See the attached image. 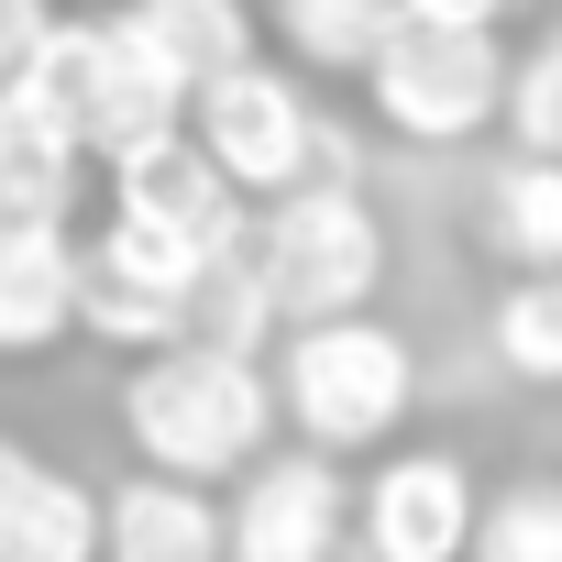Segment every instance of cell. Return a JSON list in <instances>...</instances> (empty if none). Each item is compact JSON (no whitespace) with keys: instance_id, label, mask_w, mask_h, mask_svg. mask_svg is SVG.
I'll return each instance as SVG.
<instances>
[{"instance_id":"44dd1931","label":"cell","mask_w":562,"mask_h":562,"mask_svg":"<svg viewBox=\"0 0 562 562\" xmlns=\"http://www.w3.org/2000/svg\"><path fill=\"white\" fill-rule=\"evenodd\" d=\"M496 122L518 133V155H562V23L529 56H507V111Z\"/></svg>"},{"instance_id":"ffe728a7","label":"cell","mask_w":562,"mask_h":562,"mask_svg":"<svg viewBox=\"0 0 562 562\" xmlns=\"http://www.w3.org/2000/svg\"><path fill=\"white\" fill-rule=\"evenodd\" d=\"M485 342H496L507 375L562 386V276H518V288L496 299V321H485Z\"/></svg>"},{"instance_id":"5bb4252c","label":"cell","mask_w":562,"mask_h":562,"mask_svg":"<svg viewBox=\"0 0 562 562\" xmlns=\"http://www.w3.org/2000/svg\"><path fill=\"white\" fill-rule=\"evenodd\" d=\"M122 23L144 34V56L199 100L221 67H243L254 56V12H243V0H122Z\"/></svg>"},{"instance_id":"6da1fadb","label":"cell","mask_w":562,"mask_h":562,"mask_svg":"<svg viewBox=\"0 0 562 562\" xmlns=\"http://www.w3.org/2000/svg\"><path fill=\"white\" fill-rule=\"evenodd\" d=\"M122 430H133L144 474H177V485L254 474L265 463V430H276V375L243 364V353H210V342H166V353L133 364Z\"/></svg>"},{"instance_id":"52a82bcc","label":"cell","mask_w":562,"mask_h":562,"mask_svg":"<svg viewBox=\"0 0 562 562\" xmlns=\"http://www.w3.org/2000/svg\"><path fill=\"white\" fill-rule=\"evenodd\" d=\"M353 551V485L331 452H265L243 496L221 507V562H342Z\"/></svg>"},{"instance_id":"e0dca14e","label":"cell","mask_w":562,"mask_h":562,"mask_svg":"<svg viewBox=\"0 0 562 562\" xmlns=\"http://www.w3.org/2000/svg\"><path fill=\"white\" fill-rule=\"evenodd\" d=\"M188 342H210V353H243V364H265V342H276V299H265V276H254V254H221L199 288H188Z\"/></svg>"},{"instance_id":"2e32d148","label":"cell","mask_w":562,"mask_h":562,"mask_svg":"<svg viewBox=\"0 0 562 562\" xmlns=\"http://www.w3.org/2000/svg\"><path fill=\"white\" fill-rule=\"evenodd\" d=\"M78 331L111 342V353H166V342H188V299L144 288V276H122L78 243Z\"/></svg>"},{"instance_id":"d6986e66","label":"cell","mask_w":562,"mask_h":562,"mask_svg":"<svg viewBox=\"0 0 562 562\" xmlns=\"http://www.w3.org/2000/svg\"><path fill=\"white\" fill-rule=\"evenodd\" d=\"M386 23H397V0H276L288 56L299 67H342V78H364V56L386 45Z\"/></svg>"},{"instance_id":"7402d4cb","label":"cell","mask_w":562,"mask_h":562,"mask_svg":"<svg viewBox=\"0 0 562 562\" xmlns=\"http://www.w3.org/2000/svg\"><path fill=\"white\" fill-rule=\"evenodd\" d=\"M45 23H56V0H0V78L45 45Z\"/></svg>"},{"instance_id":"3957f363","label":"cell","mask_w":562,"mask_h":562,"mask_svg":"<svg viewBox=\"0 0 562 562\" xmlns=\"http://www.w3.org/2000/svg\"><path fill=\"white\" fill-rule=\"evenodd\" d=\"M243 254H254V276H265V299H276L288 331L375 310V288H386V221H375L364 188H331V177L265 199V221L243 232Z\"/></svg>"},{"instance_id":"277c9868","label":"cell","mask_w":562,"mask_h":562,"mask_svg":"<svg viewBox=\"0 0 562 562\" xmlns=\"http://www.w3.org/2000/svg\"><path fill=\"white\" fill-rule=\"evenodd\" d=\"M34 100H56V122L78 133V155H133V144H155V133H177L188 122V89L144 56V34L111 12V23H45V45L12 67Z\"/></svg>"},{"instance_id":"30bf717a","label":"cell","mask_w":562,"mask_h":562,"mask_svg":"<svg viewBox=\"0 0 562 562\" xmlns=\"http://www.w3.org/2000/svg\"><path fill=\"white\" fill-rule=\"evenodd\" d=\"M0 562H100V485L0 430Z\"/></svg>"},{"instance_id":"7a4b0ae2","label":"cell","mask_w":562,"mask_h":562,"mask_svg":"<svg viewBox=\"0 0 562 562\" xmlns=\"http://www.w3.org/2000/svg\"><path fill=\"white\" fill-rule=\"evenodd\" d=\"M408 408H419V353H408V331H386L375 310L299 321L288 353H276V419H288L310 452H331V463L397 441Z\"/></svg>"},{"instance_id":"7c38bea8","label":"cell","mask_w":562,"mask_h":562,"mask_svg":"<svg viewBox=\"0 0 562 562\" xmlns=\"http://www.w3.org/2000/svg\"><path fill=\"white\" fill-rule=\"evenodd\" d=\"M100 562H221V507L210 485L133 474L100 496Z\"/></svg>"},{"instance_id":"ba28073f","label":"cell","mask_w":562,"mask_h":562,"mask_svg":"<svg viewBox=\"0 0 562 562\" xmlns=\"http://www.w3.org/2000/svg\"><path fill=\"white\" fill-rule=\"evenodd\" d=\"M485 485L463 474V452H386L375 485L353 496V551L364 562H463Z\"/></svg>"},{"instance_id":"9a60e30c","label":"cell","mask_w":562,"mask_h":562,"mask_svg":"<svg viewBox=\"0 0 562 562\" xmlns=\"http://www.w3.org/2000/svg\"><path fill=\"white\" fill-rule=\"evenodd\" d=\"M485 243L518 276H562V155H507L485 177Z\"/></svg>"},{"instance_id":"9c48e42d","label":"cell","mask_w":562,"mask_h":562,"mask_svg":"<svg viewBox=\"0 0 562 562\" xmlns=\"http://www.w3.org/2000/svg\"><path fill=\"white\" fill-rule=\"evenodd\" d=\"M111 221H144V232H166V243H188L199 265H221V254H243V199H232V177L188 144V122L177 133H155V144H133L122 166H111Z\"/></svg>"},{"instance_id":"4fadbf2b","label":"cell","mask_w":562,"mask_h":562,"mask_svg":"<svg viewBox=\"0 0 562 562\" xmlns=\"http://www.w3.org/2000/svg\"><path fill=\"white\" fill-rule=\"evenodd\" d=\"M78 331V243L0 221V353H56Z\"/></svg>"},{"instance_id":"603a6c76","label":"cell","mask_w":562,"mask_h":562,"mask_svg":"<svg viewBox=\"0 0 562 562\" xmlns=\"http://www.w3.org/2000/svg\"><path fill=\"white\" fill-rule=\"evenodd\" d=\"M496 12L507 0H397V23H474V34H496Z\"/></svg>"},{"instance_id":"cb8c5ba5","label":"cell","mask_w":562,"mask_h":562,"mask_svg":"<svg viewBox=\"0 0 562 562\" xmlns=\"http://www.w3.org/2000/svg\"><path fill=\"white\" fill-rule=\"evenodd\" d=\"M342 562H364V551H342Z\"/></svg>"},{"instance_id":"8992f818","label":"cell","mask_w":562,"mask_h":562,"mask_svg":"<svg viewBox=\"0 0 562 562\" xmlns=\"http://www.w3.org/2000/svg\"><path fill=\"white\" fill-rule=\"evenodd\" d=\"M188 144L232 177V199H288V188L321 177V111H310V89L288 67H265V56L221 67L188 100Z\"/></svg>"},{"instance_id":"ac0fdd59","label":"cell","mask_w":562,"mask_h":562,"mask_svg":"<svg viewBox=\"0 0 562 562\" xmlns=\"http://www.w3.org/2000/svg\"><path fill=\"white\" fill-rule=\"evenodd\" d=\"M463 562H562V474H518L474 507Z\"/></svg>"},{"instance_id":"5b68a950","label":"cell","mask_w":562,"mask_h":562,"mask_svg":"<svg viewBox=\"0 0 562 562\" xmlns=\"http://www.w3.org/2000/svg\"><path fill=\"white\" fill-rule=\"evenodd\" d=\"M364 89L397 144H474L507 111V45L474 23H386V45L364 56Z\"/></svg>"},{"instance_id":"8fae6325","label":"cell","mask_w":562,"mask_h":562,"mask_svg":"<svg viewBox=\"0 0 562 562\" xmlns=\"http://www.w3.org/2000/svg\"><path fill=\"white\" fill-rule=\"evenodd\" d=\"M67 199H78V133L56 122V100L0 78V221L67 232Z\"/></svg>"}]
</instances>
